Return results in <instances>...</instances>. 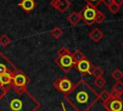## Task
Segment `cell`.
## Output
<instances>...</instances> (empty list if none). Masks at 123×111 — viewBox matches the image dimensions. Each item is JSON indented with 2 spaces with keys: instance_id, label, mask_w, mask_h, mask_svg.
<instances>
[{
  "instance_id": "obj_21",
  "label": "cell",
  "mask_w": 123,
  "mask_h": 111,
  "mask_svg": "<svg viewBox=\"0 0 123 111\" xmlns=\"http://www.w3.org/2000/svg\"><path fill=\"white\" fill-rule=\"evenodd\" d=\"M106 18V15L101 12V11H97V14H96V17H95V20H94V23H100L102 21H104Z\"/></svg>"
},
{
  "instance_id": "obj_28",
  "label": "cell",
  "mask_w": 123,
  "mask_h": 111,
  "mask_svg": "<svg viewBox=\"0 0 123 111\" xmlns=\"http://www.w3.org/2000/svg\"><path fill=\"white\" fill-rule=\"evenodd\" d=\"M113 3L120 7V6L123 4V0H113Z\"/></svg>"
},
{
  "instance_id": "obj_5",
  "label": "cell",
  "mask_w": 123,
  "mask_h": 111,
  "mask_svg": "<svg viewBox=\"0 0 123 111\" xmlns=\"http://www.w3.org/2000/svg\"><path fill=\"white\" fill-rule=\"evenodd\" d=\"M16 71H17L16 68L3 54L0 53V75L6 72H10L13 75L16 73Z\"/></svg>"
},
{
  "instance_id": "obj_8",
  "label": "cell",
  "mask_w": 123,
  "mask_h": 111,
  "mask_svg": "<svg viewBox=\"0 0 123 111\" xmlns=\"http://www.w3.org/2000/svg\"><path fill=\"white\" fill-rule=\"evenodd\" d=\"M29 79L28 77L21 71H16L15 74H13L12 76V85L17 88H26V85L28 84Z\"/></svg>"
},
{
  "instance_id": "obj_17",
  "label": "cell",
  "mask_w": 123,
  "mask_h": 111,
  "mask_svg": "<svg viewBox=\"0 0 123 111\" xmlns=\"http://www.w3.org/2000/svg\"><path fill=\"white\" fill-rule=\"evenodd\" d=\"M112 91H114V92H116L117 94H119L120 96L123 94V82L122 81H116V83L112 86V89H111Z\"/></svg>"
},
{
  "instance_id": "obj_19",
  "label": "cell",
  "mask_w": 123,
  "mask_h": 111,
  "mask_svg": "<svg viewBox=\"0 0 123 111\" xmlns=\"http://www.w3.org/2000/svg\"><path fill=\"white\" fill-rule=\"evenodd\" d=\"M111 77H112L113 79H115L116 81H119V80H121V78L123 77V72H122L119 69H114V70L111 72Z\"/></svg>"
},
{
  "instance_id": "obj_20",
  "label": "cell",
  "mask_w": 123,
  "mask_h": 111,
  "mask_svg": "<svg viewBox=\"0 0 123 111\" xmlns=\"http://www.w3.org/2000/svg\"><path fill=\"white\" fill-rule=\"evenodd\" d=\"M94 83H95V85H96L98 88H102V87H104V86L106 85L107 81H106V79H105L103 76H100V77L95 78Z\"/></svg>"
},
{
  "instance_id": "obj_7",
  "label": "cell",
  "mask_w": 123,
  "mask_h": 111,
  "mask_svg": "<svg viewBox=\"0 0 123 111\" xmlns=\"http://www.w3.org/2000/svg\"><path fill=\"white\" fill-rule=\"evenodd\" d=\"M53 86H54L57 90H59V91H61V92H63L64 94L68 93V92L72 89V87H73L71 81H70L68 78H66V77L59 78L58 80H56V81L53 83Z\"/></svg>"
},
{
  "instance_id": "obj_13",
  "label": "cell",
  "mask_w": 123,
  "mask_h": 111,
  "mask_svg": "<svg viewBox=\"0 0 123 111\" xmlns=\"http://www.w3.org/2000/svg\"><path fill=\"white\" fill-rule=\"evenodd\" d=\"M67 19H68V21H69L71 24L75 25V24H77V23L82 19V16H81V14H80V13H72V14L67 17Z\"/></svg>"
},
{
  "instance_id": "obj_2",
  "label": "cell",
  "mask_w": 123,
  "mask_h": 111,
  "mask_svg": "<svg viewBox=\"0 0 123 111\" xmlns=\"http://www.w3.org/2000/svg\"><path fill=\"white\" fill-rule=\"evenodd\" d=\"M64 97L76 111H89L99 99V94L87 82L80 80L68 93L64 94Z\"/></svg>"
},
{
  "instance_id": "obj_24",
  "label": "cell",
  "mask_w": 123,
  "mask_h": 111,
  "mask_svg": "<svg viewBox=\"0 0 123 111\" xmlns=\"http://www.w3.org/2000/svg\"><path fill=\"white\" fill-rule=\"evenodd\" d=\"M108 8H109V10H110V12H111V14H116V13L119 11V9H120V7L117 6V5L114 4V3H112V4H111V6H109Z\"/></svg>"
},
{
  "instance_id": "obj_18",
  "label": "cell",
  "mask_w": 123,
  "mask_h": 111,
  "mask_svg": "<svg viewBox=\"0 0 123 111\" xmlns=\"http://www.w3.org/2000/svg\"><path fill=\"white\" fill-rule=\"evenodd\" d=\"M103 72H104V71H103V69H102L100 67H92L90 74H92L95 78H97V77L102 76V75H103Z\"/></svg>"
},
{
  "instance_id": "obj_12",
  "label": "cell",
  "mask_w": 123,
  "mask_h": 111,
  "mask_svg": "<svg viewBox=\"0 0 123 111\" xmlns=\"http://www.w3.org/2000/svg\"><path fill=\"white\" fill-rule=\"evenodd\" d=\"M12 74L10 72H6L2 75H0V85L2 86H10L12 85Z\"/></svg>"
},
{
  "instance_id": "obj_6",
  "label": "cell",
  "mask_w": 123,
  "mask_h": 111,
  "mask_svg": "<svg viewBox=\"0 0 123 111\" xmlns=\"http://www.w3.org/2000/svg\"><path fill=\"white\" fill-rule=\"evenodd\" d=\"M104 107L108 111H123V99L121 97H111L106 103H104Z\"/></svg>"
},
{
  "instance_id": "obj_10",
  "label": "cell",
  "mask_w": 123,
  "mask_h": 111,
  "mask_svg": "<svg viewBox=\"0 0 123 111\" xmlns=\"http://www.w3.org/2000/svg\"><path fill=\"white\" fill-rule=\"evenodd\" d=\"M52 5L57 10H59L61 12H63L70 6V2L68 0H53Z\"/></svg>"
},
{
  "instance_id": "obj_4",
  "label": "cell",
  "mask_w": 123,
  "mask_h": 111,
  "mask_svg": "<svg viewBox=\"0 0 123 111\" xmlns=\"http://www.w3.org/2000/svg\"><path fill=\"white\" fill-rule=\"evenodd\" d=\"M97 9L95 7H92L90 5H86L84 10L81 12V16L82 19H84L87 24H92L94 23L96 14H97Z\"/></svg>"
},
{
  "instance_id": "obj_16",
  "label": "cell",
  "mask_w": 123,
  "mask_h": 111,
  "mask_svg": "<svg viewBox=\"0 0 123 111\" xmlns=\"http://www.w3.org/2000/svg\"><path fill=\"white\" fill-rule=\"evenodd\" d=\"M21 6L25 11H31L34 8L35 4L33 0H23L21 3Z\"/></svg>"
},
{
  "instance_id": "obj_22",
  "label": "cell",
  "mask_w": 123,
  "mask_h": 111,
  "mask_svg": "<svg viewBox=\"0 0 123 111\" xmlns=\"http://www.w3.org/2000/svg\"><path fill=\"white\" fill-rule=\"evenodd\" d=\"M10 42H11V40H10V38H9L7 35H2V36L0 37V44H1L2 46L8 45V44L10 43Z\"/></svg>"
},
{
  "instance_id": "obj_15",
  "label": "cell",
  "mask_w": 123,
  "mask_h": 111,
  "mask_svg": "<svg viewBox=\"0 0 123 111\" xmlns=\"http://www.w3.org/2000/svg\"><path fill=\"white\" fill-rule=\"evenodd\" d=\"M99 98L103 101V104L106 103L108 100H110L111 98V92L107 91V90H103L100 94H99Z\"/></svg>"
},
{
  "instance_id": "obj_11",
  "label": "cell",
  "mask_w": 123,
  "mask_h": 111,
  "mask_svg": "<svg viewBox=\"0 0 123 111\" xmlns=\"http://www.w3.org/2000/svg\"><path fill=\"white\" fill-rule=\"evenodd\" d=\"M89 37H90V39H91L93 42H100V41L103 39L104 34H103V32H102L100 29L95 28V29H93V30L89 33Z\"/></svg>"
},
{
  "instance_id": "obj_9",
  "label": "cell",
  "mask_w": 123,
  "mask_h": 111,
  "mask_svg": "<svg viewBox=\"0 0 123 111\" xmlns=\"http://www.w3.org/2000/svg\"><path fill=\"white\" fill-rule=\"evenodd\" d=\"M75 66H76L77 69H78L82 74H84V75H85V74H90L91 69H92V67H93V66H91L90 62H89L86 58L81 60V61L78 62Z\"/></svg>"
},
{
  "instance_id": "obj_3",
  "label": "cell",
  "mask_w": 123,
  "mask_h": 111,
  "mask_svg": "<svg viewBox=\"0 0 123 111\" xmlns=\"http://www.w3.org/2000/svg\"><path fill=\"white\" fill-rule=\"evenodd\" d=\"M55 62L64 71H68L75 65L74 61H73V58H72V55H71L70 52H68L66 54H63V55H61V56H58L55 59Z\"/></svg>"
},
{
  "instance_id": "obj_14",
  "label": "cell",
  "mask_w": 123,
  "mask_h": 111,
  "mask_svg": "<svg viewBox=\"0 0 123 111\" xmlns=\"http://www.w3.org/2000/svg\"><path fill=\"white\" fill-rule=\"evenodd\" d=\"M71 55H72V58H73V61H74V64H75V65H76L78 62H80L81 60H83V59L86 58L85 54H84L82 51H80V50L74 51L73 53H71Z\"/></svg>"
},
{
  "instance_id": "obj_25",
  "label": "cell",
  "mask_w": 123,
  "mask_h": 111,
  "mask_svg": "<svg viewBox=\"0 0 123 111\" xmlns=\"http://www.w3.org/2000/svg\"><path fill=\"white\" fill-rule=\"evenodd\" d=\"M86 1L87 5H90V6L95 7V8L102 2V0H86Z\"/></svg>"
},
{
  "instance_id": "obj_29",
  "label": "cell",
  "mask_w": 123,
  "mask_h": 111,
  "mask_svg": "<svg viewBox=\"0 0 123 111\" xmlns=\"http://www.w3.org/2000/svg\"><path fill=\"white\" fill-rule=\"evenodd\" d=\"M62 110H63V111H66V109H65V107H64V105H63L62 103Z\"/></svg>"
},
{
  "instance_id": "obj_23",
  "label": "cell",
  "mask_w": 123,
  "mask_h": 111,
  "mask_svg": "<svg viewBox=\"0 0 123 111\" xmlns=\"http://www.w3.org/2000/svg\"><path fill=\"white\" fill-rule=\"evenodd\" d=\"M51 34H52V36L55 38V39H59L62 35V31L60 29V28H54L53 30H52V32H51Z\"/></svg>"
},
{
  "instance_id": "obj_26",
  "label": "cell",
  "mask_w": 123,
  "mask_h": 111,
  "mask_svg": "<svg viewBox=\"0 0 123 111\" xmlns=\"http://www.w3.org/2000/svg\"><path fill=\"white\" fill-rule=\"evenodd\" d=\"M10 86H11V85H10ZM10 86H2V85H0V97H2L5 95V93L7 92L8 88H9Z\"/></svg>"
},
{
  "instance_id": "obj_27",
  "label": "cell",
  "mask_w": 123,
  "mask_h": 111,
  "mask_svg": "<svg viewBox=\"0 0 123 111\" xmlns=\"http://www.w3.org/2000/svg\"><path fill=\"white\" fill-rule=\"evenodd\" d=\"M102 2H103L107 7H109V6H111V5L113 3V0H102Z\"/></svg>"
},
{
  "instance_id": "obj_1",
  "label": "cell",
  "mask_w": 123,
  "mask_h": 111,
  "mask_svg": "<svg viewBox=\"0 0 123 111\" xmlns=\"http://www.w3.org/2000/svg\"><path fill=\"white\" fill-rule=\"evenodd\" d=\"M40 103L26 88L11 85L5 95L0 97V111H37Z\"/></svg>"
}]
</instances>
